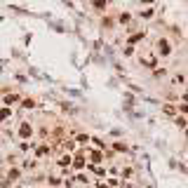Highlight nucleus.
<instances>
[{
	"mask_svg": "<svg viewBox=\"0 0 188 188\" xmlns=\"http://www.w3.org/2000/svg\"><path fill=\"white\" fill-rule=\"evenodd\" d=\"M31 134V127H28V125H21V136H28Z\"/></svg>",
	"mask_w": 188,
	"mask_h": 188,
	"instance_id": "obj_1",
	"label": "nucleus"
},
{
	"mask_svg": "<svg viewBox=\"0 0 188 188\" xmlns=\"http://www.w3.org/2000/svg\"><path fill=\"white\" fill-rule=\"evenodd\" d=\"M160 49H162V52H169V45H167L165 40H162V43H160Z\"/></svg>",
	"mask_w": 188,
	"mask_h": 188,
	"instance_id": "obj_2",
	"label": "nucleus"
},
{
	"mask_svg": "<svg viewBox=\"0 0 188 188\" xmlns=\"http://www.w3.org/2000/svg\"><path fill=\"white\" fill-rule=\"evenodd\" d=\"M144 2H150V0H144Z\"/></svg>",
	"mask_w": 188,
	"mask_h": 188,
	"instance_id": "obj_3",
	"label": "nucleus"
}]
</instances>
